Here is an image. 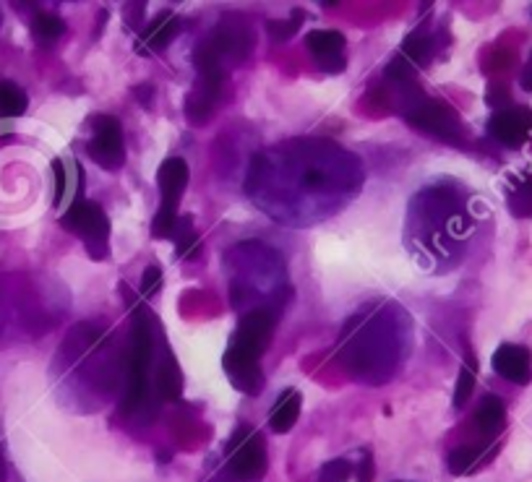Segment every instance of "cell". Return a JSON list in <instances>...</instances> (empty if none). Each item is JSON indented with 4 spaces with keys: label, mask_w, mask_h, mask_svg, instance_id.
<instances>
[{
    "label": "cell",
    "mask_w": 532,
    "mask_h": 482,
    "mask_svg": "<svg viewBox=\"0 0 532 482\" xmlns=\"http://www.w3.org/2000/svg\"><path fill=\"white\" fill-rule=\"evenodd\" d=\"M60 225L84 240L94 261L110 258V219L100 204L89 199H76L68 212L60 217Z\"/></svg>",
    "instance_id": "1"
},
{
    "label": "cell",
    "mask_w": 532,
    "mask_h": 482,
    "mask_svg": "<svg viewBox=\"0 0 532 482\" xmlns=\"http://www.w3.org/2000/svg\"><path fill=\"white\" fill-rule=\"evenodd\" d=\"M188 165L180 157L165 159L157 170V185H160V209L154 214L152 235L157 240L173 238L178 227V204L183 191L188 188Z\"/></svg>",
    "instance_id": "2"
},
{
    "label": "cell",
    "mask_w": 532,
    "mask_h": 482,
    "mask_svg": "<svg viewBox=\"0 0 532 482\" xmlns=\"http://www.w3.org/2000/svg\"><path fill=\"white\" fill-rule=\"evenodd\" d=\"M149 316H136L131 334V363H128V391L123 412L141 410L149 391V365H152V331Z\"/></svg>",
    "instance_id": "3"
},
{
    "label": "cell",
    "mask_w": 532,
    "mask_h": 482,
    "mask_svg": "<svg viewBox=\"0 0 532 482\" xmlns=\"http://www.w3.org/2000/svg\"><path fill=\"white\" fill-rule=\"evenodd\" d=\"M230 472L240 482H259L266 475V449L259 430L251 425H240L227 443Z\"/></svg>",
    "instance_id": "4"
},
{
    "label": "cell",
    "mask_w": 532,
    "mask_h": 482,
    "mask_svg": "<svg viewBox=\"0 0 532 482\" xmlns=\"http://www.w3.org/2000/svg\"><path fill=\"white\" fill-rule=\"evenodd\" d=\"M405 113L413 126L423 128L428 133H436V136H441L446 141H457V136L462 133V123H459L452 107L444 105V102L426 100L423 94L407 97Z\"/></svg>",
    "instance_id": "5"
},
{
    "label": "cell",
    "mask_w": 532,
    "mask_h": 482,
    "mask_svg": "<svg viewBox=\"0 0 532 482\" xmlns=\"http://www.w3.org/2000/svg\"><path fill=\"white\" fill-rule=\"evenodd\" d=\"M94 136L89 141L87 152L92 162H97L105 170H120L126 165V144H123V128L110 115H97L92 118Z\"/></svg>",
    "instance_id": "6"
},
{
    "label": "cell",
    "mask_w": 532,
    "mask_h": 482,
    "mask_svg": "<svg viewBox=\"0 0 532 482\" xmlns=\"http://www.w3.org/2000/svg\"><path fill=\"white\" fill-rule=\"evenodd\" d=\"M209 47H212L220 60L230 58L233 63L246 60L253 50V32L248 27V21L240 19V16H225L220 21L217 32H214Z\"/></svg>",
    "instance_id": "7"
},
{
    "label": "cell",
    "mask_w": 532,
    "mask_h": 482,
    "mask_svg": "<svg viewBox=\"0 0 532 482\" xmlns=\"http://www.w3.org/2000/svg\"><path fill=\"white\" fill-rule=\"evenodd\" d=\"M259 357L256 352L246 350V347H238V344H230L222 357V368L230 376L235 389L246 391V394H259L261 383H264V373H261Z\"/></svg>",
    "instance_id": "8"
},
{
    "label": "cell",
    "mask_w": 532,
    "mask_h": 482,
    "mask_svg": "<svg viewBox=\"0 0 532 482\" xmlns=\"http://www.w3.org/2000/svg\"><path fill=\"white\" fill-rule=\"evenodd\" d=\"M274 324H277V318H274L272 311H266V308L246 313V316L240 318V324L238 329H235L233 342L230 344H238V347H246V350L261 355V352L269 347V342H272Z\"/></svg>",
    "instance_id": "9"
},
{
    "label": "cell",
    "mask_w": 532,
    "mask_h": 482,
    "mask_svg": "<svg viewBox=\"0 0 532 482\" xmlns=\"http://www.w3.org/2000/svg\"><path fill=\"white\" fill-rule=\"evenodd\" d=\"M491 365L501 378L512 383H530L532 378V352L519 344H501L493 352Z\"/></svg>",
    "instance_id": "10"
},
{
    "label": "cell",
    "mask_w": 532,
    "mask_h": 482,
    "mask_svg": "<svg viewBox=\"0 0 532 482\" xmlns=\"http://www.w3.org/2000/svg\"><path fill=\"white\" fill-rule=\"evenodd\" d=\"M488 131L496 141L506 146L525 144L527 133H530V115L522 107H512V110H499L488 120Z\"/></svg>",
    "instance_id": "11"
},
{
    "label": "cell",
    "mask_w": 532,
    "mask_h": 482,
    "mask_svg": "<svg viewBox=\"0 0 532 482\" xmlns=\"http://www.w3.org/2000/svg\"><path fill=\"white\" fill-rule=\"evenodd\" d=\"M300 402H303L300 391H282L277 404L272 407V415H269V428H272L274 433H290L300 417Z\"/></svg>",
    "instance_id": "12"
},
{
    "label": "cell",
    "mask_w": 532,
    "mask_h": 482,
    "mask_svg": "<svg viewBox=\"0 0 532 482\" xmlns=\"http://www.w3.org/2000/svg\"><path fill=\"white\" fill-rule=\"evenodd\" d=\"M306 47L319 63L334 58H345V34L332 29H313L306 37Z\"/></svg>",
    "instance_id": "13"
},
{
    "label": "cell",
    "mask_w": 532,
    "mask_h": 482,
    "mask_svg": "<svg viewBox=\"0 0 532 482\" xmlns=\"http://www.w3.org/2000/svg\"><path fill=\"white\" fill-rule=\"evenodd\" d=\"M180 32V19L170 11L160 14L157 19L144 29V47H136V53H149L147 47H154V50H162L170 42L175 40V34Z\"/></svg>",
    "instance_id": "14"
},
{
    "label": "cell",
    "mask_w": 532,
    "mask_h": 482,
    "mask_svg": "<svg viewBox=\"0 0 532 482\" xmlns=\"http://www.w3.org/2000/svg\"><path fill=\"white\" fill-rule=\"evenodd\" d=\"M504 425H506L504 402H501L499 397L488 394V397L483 399V404L478 407V412H475V428H478L486 438H493L496 433L504 430Z\"/></svg>",
    "instance_id": "15"
},
{
    "label": "cell",
    "mask_w": 532,
    "mask_h": 482,
    "mask_svg": "<svg viewBox=\"0 0 532 482\" xmlns=\"http://www.w3.org/2000/svg\"><path fill=\"white\" fill-rule=\"evenodd\" d=\"M493 456V451H483L480 446H459L449 454V472L452 475H470L480 464H486Z\"/></svg>",
    "instance_id": "16"
},
{
    "label": "cell",
    "mask_w": 532,
    "mask_h": 482,
    "mask_svg": "<svg viewBox=\"0 0 532 482\" xmlns=\"http://www.w3.org/2000/svg\"><path fill=\"white\" fill-rule=\"evenodd\" d=\"M157 391H160V397L167 399V402H178L180 399L183 376H180V368L173 355H167V360L157 370Z\"/></svg>",
    "instance_id": "17"
},
{
    "label": "cell",
    "mask_w": 532,
    "mask_h": 482,
    "mask_svg": "<svg viewBox=\"0 0 532 482\" xmlns=\"http://www.w3.org/2000/svg\"><path fill=\"white\" fill-rule=\"evenodd\" d=\"M27 94L21 92V86L14 81H3L0 84V115L3 118H19L27 113Z\"/></svg>",
    "instance_id": "18"
},
{
    "label": "cell",
    "mask_w": 532,
    "mask_h": 482,
    "mask_svg": "<svg viewBox=\"0 0 532 482\" xmlns=\"http://www.w3.org/2000/svg\"><path fill=\"white\" fill-rule=\"evenodd\" d=\"M475 376H478V363H475L473 352L467 350L465 365L459 370L457 389H454V407H465V402L475 391Z\"/></svg>",
    "instance_id": "19"
},
{
    "label": "cell",
    "mask_w": 532,
    "mask_h": 482,
    "mask_svg": "<svg viewBox=\"0 0 532 482\" xmlns=\"http://www.w3.org/2000/svg\"><path fill=\"white\" fill-rule=\"evenodd\" d=\"M431 53H433V45H431V40H428L426 34H420V32H415V34H410V37H407L405 40V45H402V58L407 60V63H410V66H426L428 63V58H431Z\"/></svg>",
    "instance_id": "20"
},
{
    "label": "cell",
    "mask_w": 532,
    "mask_h": 482,
    "mask_svg": "<svg viewBox=\"0 0 532 482\" xmlns=\"http://www.w3.org/2000/svg\"><path fill=\"white\" fill-rule=\"evenodd\" d=\"M186 118L191 126H207L212 120V100L207 94L191 92L186 100Z\"/></svg>",
    "instance_id": "21"
},
{
    "label": "cell",
    "mask_w": 532,
    "mask_h": 482,
    "mask_svg": "<svg viewBox=\"0 0 532 482\" xmlns=\"http://www.w3.org/2000/svg\"><path fill=\"white\" fill-rule=\"evenodd\" d=\"M509 212L514 217H532V178L525 183H519L512 193H509Z\"/></svg>",
    "instance_id": "22"
},
{
    "label": "cell",
    "mask_w": 532,
    "mask_h": 482,
    "mask_svg": "<svg viewBox=\"0 0 532 482\" xmlns=\"http://www.w3.org/2000/svg\"><path fill=\"white\" fill-rule=\"evenodd\" d=\"M303 19H306V14H303L300 8H295L293 19L269 21V24H266V32L272 34V37L277 42H285V40H290V37H295V32H298L300 21H303Z\"/></svg>",
    "instance_id": "23"
},
{
    "label": "cell",
    "mask_w": 532,
    "mask_h": 482,
    "mask_svg": "<svg viewBox=\"0 0 532 482\" xmlns=\"http://www.w3.org/2000/svg\"><path fill=\"white\" fill-rule=\"evenodd\" d=\"M32 29L40 40H58L60 34L66 32V24H63V19L55 14H40L34 19Z\"/></svg>",
    "instance_id": "24"
},
{
    "label": "cell",
    "mask_w": 532,
    "mask_h": 482,
    "mask_svg": "<svg viewBox=\"0 0 532 482\" xmlns=\"http://www.w3.org/2000/svg\"><path fill=\"white\" fill-rule=\"evenodd\" d=\"M350 475H353V467L347 459H332L321 467L319 482H347Z\"/></svg>",
    "instance_id": "25"
},
{
    "label": "cell",
    "mask_w": 532,
    "mask_h": 482,
    "mask_svg": "<svg viewBox=\"0 0 532 482\" xmlns=\"http://www.w3.org/2000/svg\"><path fill=\"white\" fill-rule=\"evenodd\" d=\"M160 287H162V271L157 269V266H149V269L144 271V277H141V295L149 298V295H154Z\"/></svg>",
    "instance_id": "26"
},
{
    "label": "cell",
    "mask_w": 532,
    "mask_h": 482,
    "mask_svg": "<svg viewBox=\"0 0 532 482\" xmlns=\"http://www.w3.org/2000/svg\"><path fill=\"white\" fill-rule=\"evenodd\" d=\"M53 172H55V206L63 204L66 199V165L55 159L53 162Z\"/></svg>",
    "instance_id": "27"
},
{
    "label": "cell",
    "mask_w": 532,
    "mask_h": 482,
    "mask_svg": "<svg viewBox=\"0 0 532 482\" xmlns=\"http://www.w3.org/2000/svg\"><path fill=\"white\" fill-rule=\"evenodd\" d=\"M373 456L368 454V451H363L360 454V462H358V469H355V482H373Z\"/></svg>",
    "instance_id": "28"
},
{
    "label": "cell",
    "mask_w": 532,
    "mask_h": 482,
    "mask_svg": "<svg viewBox=\"0 0 532 482\" xmlns=\"http://www.w3.org/2000/svg\"><path fill=\"white\" fill-rule=\"evenodd\" d=\"M0 482H6V462H3V454H0Z\"/></svg>",
    "instance_id": "29"
},
{
    "label": "cell",
    "mask_w": 532,
    "mask_h": 482,
    "mask_svg": "<svg viewBox=\"0 0 532 482\" xmlns=\"http://www.w3.org/2000/svg\"><path fill=\"white\" fill-rule=\"evenodd\" d=\"M530 68H532V60H530Z\"/></svg>",
    "instance_id": "30"
}]
</instances>
